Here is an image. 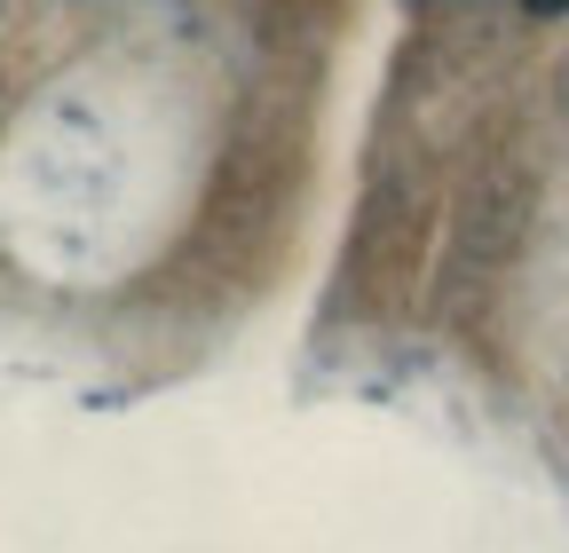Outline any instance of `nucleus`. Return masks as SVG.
<instances>
[{
	"label": "nucleus",
	"instance_id": "1",
	"mask_svg": "<svg viewBox=\"0 0 569 553\" xmlns=\"http://www.w3.org/2000/svg\"><path fill=\"white\" fill-rule=\"evenodd\" d=\"M530 9H538V17H561V9H569V0H530Z\"/></svg>",
	"mask_w": 569,
	"mask_h": 553
}]
</instances>
